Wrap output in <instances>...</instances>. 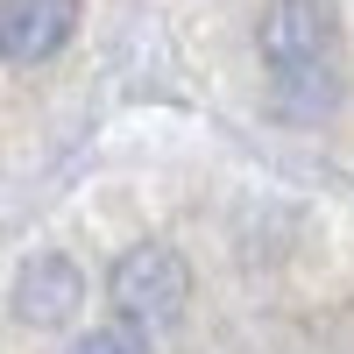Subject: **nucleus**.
I'll return each mask as SVG.
<instances>
[{"mask_svg":"<svg viewBox=\"0 0 354 354\" xmlns=\"http://www.w3.org/2000/svg\"><path fill=\"white\" fill-rule=\"evenodd\" d=\"M71 354H149V340H142V326H93L78 333Z\"/></svg>","mask_w":354,"mask_h":354,"instance_id":"nucleus-5","label":"nucleus"},{"mask_svg":"<svg viewBox=\"0 0 354 354\" xmlns=\"http://www.w3.org/2000/svg\"><path fill=\"white\" fill-rule=\"evenodd\" d=\"M71 36H78V0H8L0 8V43H8L15 71L50 64Z\"/></svg>","mask_w":354,"mask_h":354,"instance_id":"nucleus-4","label":"nucleus"},{"mask_svg":"<svg viewBox=\"0 0 354 354\" xmlns=\"http://www.w3.org/2000/svg\"><path fill=\"white\" fill-rule=\"evenodd\" d=\"M340 0H270L255 21V50L262 71L277 78H312V71H340Z\"/></svg>","mask_w":354,"mask_h":354,"instance_id":"nucleus-1","label":"nucleus"},{"mask_svg":"<svg viewBox=\"0 0 354 354\" xmlns=\"http://www.w3.org/2000/svg\"><path fill=\"white\" fill-rule=\"evenodd\" d=\"M106 298L121 312V326H177L192 298V270L170 241H135L113 255L106 270Z\"/></svg>","mask_w":354,"mask_h":354,"instance_id":"nucleus-2","label":"nucleus"},{"mask_svg":"<svg viewBox=\"0 0 354 354\" xmlns=\"http://www.w3.org/2000/svg\"><path fill=\"white\" fill-rule=\"evenodd\" d=\"M85 305V277H78V262L71 255H36V262H21V277L8 290V312H15V326H64V319H78Z\"/></svg>","mask_w":354,"mask_h":354,"instance_id":"nucleus-3","label":"nucleus"}]
</instances>
